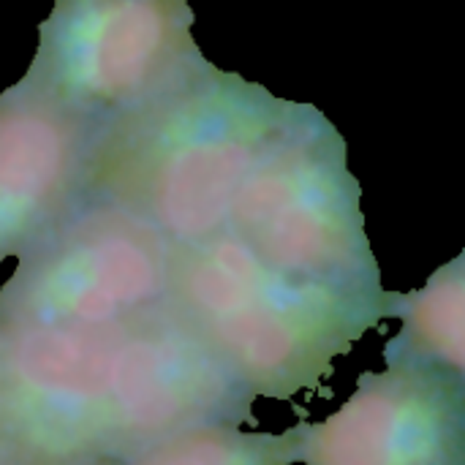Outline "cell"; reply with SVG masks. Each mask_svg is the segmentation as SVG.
I'll use <instances>...</instances> for the list:
<instances>
[{"mask_svg":"<svg viewBox=\"0 0 465 465\" xmlns=\"http://www.w3.org/2000/svg\"><path fill=\"white\" fill-rule=\"evenodd\" d=\"M395 300L286 275L229 229L172 245L166 302L253 398L316 390L368 330L395 319Z\"/></svg>","mask_w":465,"mask_h":465,"instance_id":"cell-2","label":"cell"},{"mask_svg":"<svg viewBox=\"0 0 465 465\" xmlns=\"http://www.w3.org/2000/svg\"><path fill=\"white\" fill-rule=\"evenodd\" d=\"M93 142L95 125L30 79L0 95V264L87 199Z\"/></svg>","mask_w":465,"mask_h":465,"instance_id":"cell-8","label":"cell"},{"mask_svg":"<svg viewBox=\"0 0 465 465\" xmlns=\"http://www.w3.org/2000/svg\"><path fill=\"white\" fill-rule=\"evenodd\" d=\"M223 229L286 275L384 289L365 234L360 183L346 169V144L316 106L292 101L245 174Z\"/></svg>","mask_w":465,"mask_h":465,"instance_id":"cell-4","label":"cell"},{"mask_svg":"<svg viewBox=\"0 0 465 465\" xmlns=\"http://www.w3.org/2000/svg\"><path fill=\"white\" fill-rule=\"evenodd\" d=\"M292 101L213 63L174 93L95 131L87 196L153 223L172 245L221 232Z\"/></svg>","mask_w":465,"mask_h":465,"instance_id":"cell-3","label":"cell"},{"mask_svg":"<svg viewBox=\"0 0 465 465\" xmlns=\"http://www.w3.org/2000/svg\"><path fill=\"white\" fill-rule=\"evenodd\" d=\"M191 27L188 0H57L25 79L98 131L210 65Z\"/></svg>","mask_w":465,"mask_h":465,"instance_id":"cell-5","label":"cell"},{"mask_svg":"<svg viewBox=\"0 0 465 465\" xmlns=\"http://www.w3.org/2000/svg\"><path fill=\"white\" fill-rule=\"evenodd\" d=\"M300 417L292 465H465V379L441 371H368L335 414Z\"/></svg>","mask_w":465,"mask_h":465,"instance_id":"cell-7","label":"cell"},{"mask_svg":"<svg viewBox=\"0 0 465 465\" xmlns=\"http://www.w3.org/2000/svg\"><path fill=\"white\" fill-rule=\"evenodd\" d=\"M123 460H95V463H79V465H120ZM0 465H38L25 463V460H14V458H0Z\"/></svg>","mask_w":465,"mask_h":465,"instance_id":"cell-11","label":"cell"},{"mask_svg":"<svg viewBox=\"0 0 465 465\" xmlns=\"http://www.w3.org/2000/svg\"><path fill=\"white\" fill-rule=\"evenodd\" d=\"M120 465H292L289 433H248L204 425L169 436Z\"/></svg>","mask_w":465,"mask_h":465,"instance_id":"cell-10","label":"cell"},{"mask_svg":"<svg viewBox=\"0 0 465 465\" xmlns=\"http://www.w3.org/2000/svg\"><path fill=\"white\" fill-rule=\"evenodd\" d=\"M251 390L169 302L84 327L0 332V458L128 460L204 425H253Z\"/></svg>","mask_w":465,"mask_h":465,"instance_id":"cell-1","label":"cell"},{"mask_svg":"<svg viewBox=\"0 0 465 465\" xmlns=\"http://www.w3.org/2000/svg\"><path fill=\"white\" fill-rule=\"evenodd\" d=\"M172 242L131 210L87 196L19 256L0 289V332L109 324L169 297Z\"/></svg>","mask_w":465,"mask_h":465,"instance_id":"cell-6","label":"cell"},{"mask_svg":"<svg viewBox=\"0 0 465 465\" xmlns=\"http://www.w3.org/2000/svg\"><path fill=\"white\" fill-rule=\"evenodd\" d=\"M401 332L384 346L387 365L430 368L465 379V256L430 275L425 289L398 294Z\"/></svg>","mask_w":465,"mask_h":465,"instance_id":"cell-9","label":"cell"}]
</instances>
